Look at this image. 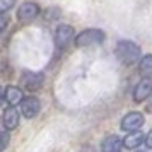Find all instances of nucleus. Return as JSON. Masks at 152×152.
Masks as SVG:
<instances>
[{"instance_id": "1", "label": "nucleus", "mask_w": 152, "mask_h": 152, "mask_svg": "<svg viewBox=\"0 0 152 152\" xmlns=\"http://www.w3.org/2000/svg\"><path fill=\"white\" fill-rule=\"evenodd\" d=\"M115 55L125 65H133L140 58V48L133 41H120L116 45Z\"/></svg>"}, {"instance_id": "2", "label": "nucleus", "mask_w": 152, "mask_h": 152, "mask_svg": "<svg viewBox=\"0 0 152 152\" xmlns=\"http://www.w3.org/2000/svg\"><path fill=\"white\" fill-rule=\"evenodd\" d=\"M104 41V33L101 29H86L75 38L77 46H91Z\"/></svg>"}, {"instance_id": "3", "label": "nucleus", "mask_w": 152, "mask_h": 152, "mask_svg": "<svg viewBox=\"0 0 152 152\" xmlns=\"http://www.w3.org/2000/svg\"><path fill=\"white\" fill-rule=\"evenodd\" d=\"M142 125H144V116H142V113L133 111V113H128V115L121 120V130L135 132V130H138Z\"/></svg>"}, {"instance_id": "4", "label": "nucleus", "mask_w": 152, "mask_h": 152, "mask_svg": "<svg viewBox=\"0 0 152 152\" xmlns=\"http://www.w3.org/2000/svg\"><path fill=\"white\" fill-rule=\"evenodd\" d=\"M152 94V79L151 77H144L140 82L135 86V91H133V99L140 103Z\"/></svg>"}, {"instance_id": "5", "label": "nucleus", "mask_w": 152, "mask_h": 152, "mask_svg": "<svg viewBox=\"0 0 152 152\" xmlns=\"http://www.w3.org/2000/svg\"><path fill=\"white\" fill-rule=\"evenodd\" d=\"M21 111L26 118H34L39 113V101L34 96H28L22 97L21 101Z\"/></svg>"}, {"instance_id": "6", "label": "nucleus", "mask_w": 152, "mask_h": 152, "mask_svg": "<svg viewBox=\"0 0 152 152\" xmlns=\"http://www.w3.org/2000/svg\"><path fill=\"white\" fill-rule=\"evenodd\" d=\"M21 84L28 91H38L43 84V75L38 72H26L21 79Z\"/></svg>"}, {"instance_id": "7", "label": "nucleus", "mask_w": 152, "mask_h": 152, "mask_svg": "<svg viewBox=\"0 0 152 152\" xmlns=\"http://www.w3.org/2000/svg\"><path fill=\"white\" fill-rule=\"evenodd\" d=\"M74 38V28L72 26H67V24H62L58 26L55 31V41L58 46H65L67 43Z\"/></svg>"}, {"instance_id": "8", "label": "nucleus", "mask_w": 152, "mask_h": 152, "mask_svg": "<svg viewBox=\"0 0 152 152\" xmlns=\"http://www.w3.org/2000/svg\"><path fill=\"white\" fill-rule=\"evenodd\" d=\"M38 12H39V9H38L36 4H33V2H26V4H22L21 7H19V10H17V17H19L21 21H33L36 15H38Z\"/></svg>"}, {"instance_id": "9", "label": "nucleus", "mask_w": 152, "mask_h": 152, "mask_svg": "<svg viewBox=\"0 0 152 152\" xmlns=\"http://www.w3.org/2000/svg\"><path fill=\"white\" fill-rule=\"evenodd\" d=\"M17 125H19V113L14 110V106L7 108L4 111V126L7 130H14Z\"/></svg>"}, {"instance_id": "10", "label": "nucleus", "mask_w": 152, "mask_h": 152, "mask_svg": "<svg viewBox=\"0 0 152 152\" xmlns=\"http://www.w3.org/2000/svg\"><path fill=\"white\" fill-rule=\"evenodd\" d=\"M121 149V138L116 135H110L103 140L101 144V151L103 152H120Z\"/></svg>"}, {"instance_id": "11", "label": "nucleus", "mask_w": 152, "mask_h": 152, "mask_svg": "<svg viewBox=\"0 0 152 152\" xmlns=\"http://www.w3.org/2000/svg\"><path fill=\"white\" fill-rule=\"evenodd\" d=\"M142 142H144V135L138 130H135V132H130L123 138V147H126V149H137Z\"/></svg>"}, {"instance_id": "12", "label": "nucleus", "mask_w": 152, "mask_h": 152, "mask_svg": "<svg viewBox=\"0 0 152 152\" xmlns=\"http://www.w3.org/2000/svg\"><path fill=\"white\" fill-rule=\"evenodd\" d=\"M4 99L7 101L9 104H12V106H15V104H19L22 101V92L21 89H17V87H7L5 89V94H4Z\"/></svg>"}, {"instance_id": "13", "label": "nucleus", "mask_w": 152, "mask_h": 152, "mask_svg": "<svg viewBox=\"0 0 152 152\" xmlns=\"http://www.w3.org/2000/svg\"><path fill=\"white\" fill-rule=\"evenodd\" d=\"M140 72L144 74V77H151L152 75V55H145L140 60Z\"/></svg>"}, {"instance_id": "14", "label": "nucleus", "mask_w": 152, "mask_h": 152, "mask_svg": "<svg viewBox=\"0 0 152 152\" xmlns=\"http://www.w3.org/2000/svg\"><path fill=\"white\" fill-rule=\"evenodd\" d=\"M9 140H10V137H9L7 132H0V152L5 151V147L9 145Z\"/></svg>"}, {"instance_id": "15", "label": "nucleus", "mask_w": 152, "mask_h": 152, "mask_svg": "<svg viewBox=\"0 0 152 152\" xmlns=\"http://www.w3.org/2000/svg\"><path fill=\"white\" fill-rule=\"evenodd\" d=\"M15 0H0V14H4V12H7L9 9H12Z\"/></svg>"}, {"instance_id": "16", "label": "nucleus", "mask_w": 152, "mask_h": 152, "mask_svg": "<svg viewBox=\"0 0 152 152\" xmlns=\"http://www.w3.org/2000/svg\"><path fill=\"white\" fill-rule=\"evenodd\" d=\"M5 26H7V17H0V34L5 31Z\"/></svg>"}, {"instance_id": "17", "label": "nucleus", "mask_w": 152, "mask_h": 152, "mask_svg": "<svg viewBox=\"0 0 152 152\" xmlns=\"http://www.w3.org/2000/svg\"><path fill=\"white\" fill-rule=\"evenodd\" d=\"M145 144H147L149 149H152V130L147 133V137H145Z\"/></svg>"}, {"instance_id": "18", "label": "nucleus", "mask_w": 152, "mask_h": 152, "mask_svg": "<svg viewBox=\"0 0 152 152\" xmlns=\"http://www.w3.org/2000/svg\"><path fill=\"white\" fill-rule=\"evenodd\" d=\"M147 111H151V113H152V94L149 96V103H147Z\"/></svg>"}, {"instance_id": "19", "label": "nucleus", "mask_w": 152, "mask_h": 152, "mask_svg": "<svg viewBox=\"0 0 152 152\" xmlns=\"http://www.w3.org/2000/svg\"><path fill=\"white\" fill-rule=\"evenodd\" d=\"M138 152H142V151H138Z\"/></svg>"}]
</instances>
